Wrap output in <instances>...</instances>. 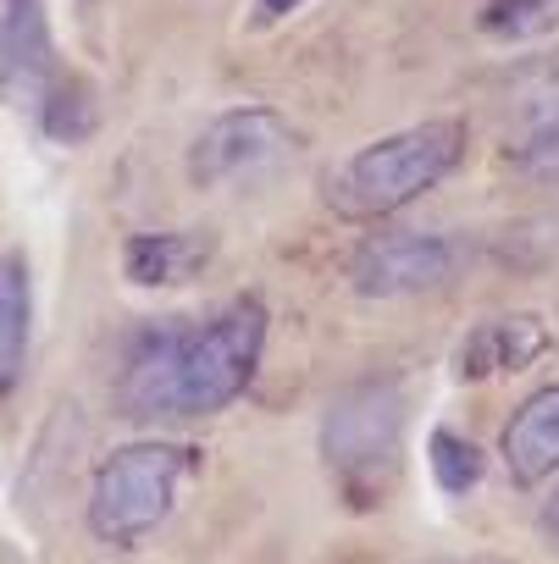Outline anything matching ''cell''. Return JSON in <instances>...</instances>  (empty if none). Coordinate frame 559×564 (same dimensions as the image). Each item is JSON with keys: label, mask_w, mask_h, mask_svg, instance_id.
<instances>
[{"label": "cell", "mask_w": 559, "mask_h": 564, "mask_svg": "<svg viewBox=\"0 0 559 564\" xmlns=\"http://www.w3.org/2000/svg\"><path fill=\"white\" fill-rule=\"evenodd\" d=\"M266 305L233 300L205 322H150L117 371V415L150 421H205L227 410L260 371Z\"/></svg>", "instance_id": "cell-1"}, {"label": "cell", "mask_w": 559, "mask_h": 564, "mask_svg": "<svg viewBox=\"0 0 559 564\" xmlns=\"http://www.w3.org/2000/svg\"><path fill=\"white\" fill-rule=\"evenodd\" d=\"M465 144H471V133L454 117H427L416 128L383 133V139L350 150L322 177V205L338 221H383V216L416 205L427 188H438L465 161Z\"/></svg>", "instance_id": "cell-2"}, {"label": "cell", "mask_w": 559, "mask_h": 564, "mask_svg": "<svg viewBox=\"0 0 559 564\" xmlns=\"http://www.w3.org/2000/svg\"><path fill=\"white\" fill-rule=\"evenodd\" d=\"M405 415H410V399L394 377H361L327 404L322 459L355 509H372L394 487L399 459H405Z\"/></svg>", "instance_id": "cell-3"}, {"label": "cell", "mask_w": 559, "mask_h": 564, "mask_svg": "<svg viewBox=\"0 0 559 564\" xmlns=\"http://www.w3.org/2000/svg\"><path fill=\"white\" fill-rule=\"evenodd\" d=\"M200 470V448L189 443H128V448H111L100 465H95V481H89V531L95 542L106 547H133L144 542L150 531L166 525V514L178 509L183 487L194 481Z\"/></svg>", "instance_id": "cell-4"}, {"label": "cell", "mask_w": 559, "mask_h": 564, "mask_svg": "<svg viewBox=\"0 0 559 564\" xmlns=\"http://www.w3.org/2000/svg\"><path fill=\"white\" fill-rule=\"evenodd\" d=\"M300 150V133L283 111L271 106H233L211 117L194 144H189V177L194 188H233L244 177H260L271 166H283Z\"/></svg>", "instance_id": "cell-5"}, {"label": "cell", "mask_w": 559, "mask_h": 564, "mask_svg": "<svg viewBox=\"0 0 559 564\" xmlns=\"http://www.w3.org/2000/svg\"><path fill=\"white\" fill-rule=\"evenodd\" d=\"M460 271V243L443 232H377L350 260V289L361 300H416L432 289H449Z\"/></svg>", "instance_id": "cell-6"}, {"label": "cell", "mask_w": 559, "mask_h": 564, "mask_svg": "<svg viewBox=\"0 0 559 564\" xmlns=\"http://www.w3.org/2000/svg\"><path fill=\"white\" fill-rule=\"evenodd\" d=\"M62 78L67 73L51 45L45 0H0V95L23 111H40Z\"/></svg>", "instance_id": "cell-7"}, {"label": "cell", "mask_w": 559, "mask_h": 564, "mask_svg": "<svg viewBox=\"0 0 559 564\" xmlns=\"http://www.w3.org/2000/svg\"><path fill=\"white\" fill-rule=\"evenodd\" d=\"M504 470L515 487H542L548 476H559V382L526 393L498 437Z\"/></svg>", "instance_id": "cell-8"}, {"label": "cell", "mask_w": 559, "mask_h": 564, "mask_svg": "<svg viewBox=\"0 0 559 564\" xmlns=\"http://www.w3.org/2000/svg\"><path fill=\"white\" fill-rule=\"evenodd\" d=\"M548 349H553V333L542 327V316H493V322L471 327V338L460 344V377L465 382L509 377V371H526L531 360H542Z\"/></svg>", "instance_id": "cell-9"}, {"label": "cell", "mask_w": 559, "mask_h": 564, "mask_svg": "<svg viewBox=\"0 0 559 564\" xmlns=\"http://www.w3.org/2000/svg\"><path fill=\"white\" fill-rule=\"evenodd\" d=\"M216 254L211 232H133L122 243V271L139 289H178V282L200 276Z\"/></svg>", "instance_id": "cell-10"}, {"label": "cell", "mask_w": 559, "mask_h": 564, "mask_svg": "<svg viewBox=\"0 0 559 564\" xmlns=\"http://www.w3.org/2000/svg\"><path fill=\"white\" fill-rule=\"evenodd\" d=\"M34 327V276L23 254H0V393L23 377Z\"/></svg>", "instance_id": "cell-11"}, {"label": "cell", "mask_w": 559, "mask_h": 564, "mask_svg": "<svg viewBox=\"0 0 559 564\" xmlns=\"http://www.w3.org/2000/svg\"><path fill=\"white\" fill-rule=\"evenodd\" d=\"M427 470H432V481H438L449 498H460V492H471V487L482 481L487 459H482V448H476L465 432L438 426V432L427 437Z\"/></svg>", "instance_id": "cell-12"}, {"label": "cell", "mask_w": 559, "mask_h": 564, "mask_svg": "<svg viewBox=\"0 0 559 564\" xmlns=\"http://www.w3.org/2000/svg\"><path fill=\"white\" fill-rule=\"evenodd\" d=\"M559 29V0H487L482 34L487 40H542Z\"/></svg>", "instance_id": "cell-13"}, {"label": "cell", "mask_w": 559, "mask_h": 564, "mask_svg": "<svg viewBox=\"0 0 559 564\" xmlns=\"http://www.w3.org/2000/svg\"><path fill=\"white\" fill-rule=\"evenodd\" d=\"M509 161H515V172H520V177L559 188V106H553V111H542V117L515 139Z\"/></svg>", "instance_id": "cell-14"}, {"label": "cell", "mask_w": 559, "mask_h": 564, "mask_svg": "<svg viewBox=\"0 0 559 564\" xmlns=\"http://www.w3.org/2000/svg\"><path fill=\"white\" fill-rule=\"evenodd\" d=\"M537 525H542V536L559 547V487L548 492V503H542V514H537Z\"/></svg>", "instance_id": "cell-15"}, {"label": "cell", "mask_w": 559, "mask_h": 564, "mask_svg": "<svg viewBox=\"0 0 559 564\" xmlns=\"http://www.w3.org/2000/svg\"><path fill=\"white\" fill-rule=\"evenodd\" d=\"M294 7H305V0H260V18H289Z\"/></svg>", "instance_id": "cell-16"}, {"label": "cell", "mask_w": 559, "mask_h": 564, "mask_svg": "<svg viewBox=\"0 0 559 564\" xmlns=\"http://www.w3.org/2000/svg\"><path fill=\"white\" fill-rule=\"evenodd\" d=\"M432 564H493V558H432Z\"/></svg>", "instance_id": "cell-17"}]
</instances>
